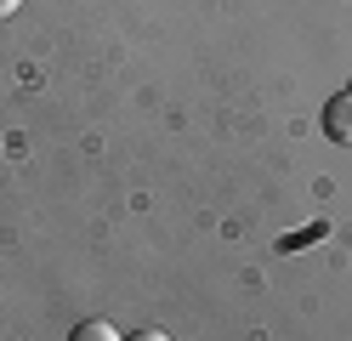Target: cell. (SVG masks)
<instances>
[{
    "label": "cell",
    "instance_id": "cell-3",
    "mask_svg": "<svg viewBox=\"0 0 352 341\" xmlns=\"http://www.w3.org/2000/svg\"><path fill=\"white\" fill-rule=\"evenodd\" d=\"M131 341H170V335H160V330H137Z\"/></svg>",
    "mask_w": 352,
    "mask_h": 341
},
{
    "label": "cell",
    "instance_id": "cell-2",
    "mask_svg": "<svg viewBox=\"0 0 352 341\" xmlns=\"http://www.w3.org/2000/svg\"><path fill=\"white\" fill-rule=\"evenodd\" d=\"M69 341H120V330H114V324H102V318H85V324H74Z\"/></svg>",
    "mask_w": 352,
    "mask_h": 341
},
{
    "label": "cell",
    "instance_id": "cell-4",
    "mask_svg": "<svg viewBox=\"0 0 352 341\" xmlns=\"http://www.w3.org/2000/svg\"><path fill=\"white\" fill-rule=\"evenodd\" d=\"M17 6H23V0H0V23H6V17L17 12Z\"/></svg>",
    "mask_w": 352,
    "mask_h": 341
},
{
    "label": "cell",
    "instance_id": "cell-1",
    "mask_svg": "<svg viewBox=\"0 0 352 341\" xmlns=\"http://www.w3.org/2000/svg\"><path fill=\"white\" fill-rule=\"evenodd\" d=\"M324 136L341 143V148H352V85H341L336 97L324 103Z\"/></svg>",
    "mask_w": 352,
    "mask_h": 341
}]
</instances>
